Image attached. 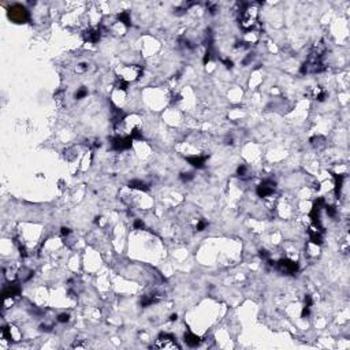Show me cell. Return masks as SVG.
Masks as SVG:
<instances>
[{
	"label": "cell",
	"instance_id": "obj_1",
	"mask_svg": "<svg viewBox=\"0 0 350 350\" xmlns=\"http://www.w3.org/2000/svg\"><path fill=\"white\" fill-rule=\"evenodd\" d=\"M8 18L15 23H26L30 18V14L22 4H13L8 7Z\"/></svg>",
	"mask_w": 350,
	"mask_h": 350
},
{
	"label": "cell",
	"instance_id": "obj_2",
	"mask_svg": "<svg viewBox=\"0 0 350 350\" xmlns=\"http://www.w3.org/2000/svg\"><path fill=\"white\" fill-rule=\"evenodd\" d=\"M155 347L163 350H181V345L176 342V338L171 334H160L156 339Z\"/></svg>",
	"mask_w": 350,
	"mask_h": 350
},
{
	"label": "cell",
	"instance_id": "obj_3",
	"mask_svg": "<svg viewBox=\"0 0 350 350\" xmlns=\"http://www.w3.org/2000/svg\"><path fill=\"white\" fill-rule=\"evenodd\" d=\"M275 267L280 271V272L286 274V275H295L298 272V262L293 261V260L288 259H280L278 262H275Z\"/></svg>",
	"mask_w": 350,
	"mask_h": 350
},
{
	"label": "cell",
	"instance_id": "obj_4",
	"mask_svg": "<svg viewBox=\"0 0 350 350\" xmlns=\"http://www.w3.org/2000/svg\"><path fill=\"white\" fill-rule=\"evenodd\" d=\"M131 144H133V138L130 136L127 137H120V136H115L111 138V148L113 151H126L131 148Z\"/></svg>",
	"mask_w": 350,
	"mask_h": 350
},
{
	"label": "cell",
	"instance_id": "obj_5",
	"mask_svg": "<svg viewBox=\"0 0 350 350\" xmlns=\"http://www.w3.org/2000/svg\"><path fill=\"white\" fill-rule=\"evenodd\" d=\"M275 188H276L275 181H272V179H265V181H262L261 183L257 186L256 193L259 197H268V196H271L274 191H275Z\"/></svg>",
	"mask_w": 350,
	"mask_h": 350
},
{
	"label": "cell",
	"instance_id": "obj_6",
	"mask_svg": "<svg viewBox=\"0 0 350 350\" xmlns=\"http://www.w3.org/2000/svg\"><path fill=\"white\" fill-rule=\"evenodd\" d=\"M19 294H21V285L18 282H11L3 288V295L6 300L14 298V297H16Z\"/></svg>",
	"mask_w": 350,
	"mask_h": 350
},
{
	"label": "cell",
	"instance_id": "obj_7",
	"mask_svg": "<svg viewBox=\"0 0 350 350\" xmlns=\"http://www.w3.org/2000/svg\"><path fill=\"white\" fill-rule=\"evenodd\" d=\"M207 159H208V156H188V157H186L189 164L193 165L194 168H198V170L204 168Z\"/></svg>",
	"mask_w": 350,
	"mask_h": 350
},
{
	"label": "cell",
	"instance_id": "obj_8",
	"mask_svg": "<svg viewBox=\"0 0 350 350\" xmlns=\"http://www.w3.org/2000/svg\"><path fill=\"white\" fill-rule=\"evenodd\" d=\"M183 340H185V343L188 345V346L190 347H197L201 345V342H202V339H201L200 337H197L196 334H193V332H190V331H188V332H185V335H183Z\"/></svg>",
	"mask_w": 350,
	"mask_h": 350
},
{
	"label": "cell",
	"instance_id": "obj_9",
	"mask_svg": "<svg viewBox=\"0 0 350 350\" xmlns=\"http://www.w3.org/2000/svg\"><path fill=\"white\" fill-rule=\"evenodd\" d=\"M101 37V32L100 29H89L84 33V40L88 42H92V44H96L99 42Z\"/></svg>",
	"mask_w": 350,
	"mask_h": 350
},
{
	"label": "cell",
	"instance_id": "obj_10",
	"mask_svg": "<svg viewBox=\"0 0 350 350\" xmlns=\"http://www.w3.org/2000/svg\"><path fill=\"white\" fill-rule=\"evenodd\" d=\"M160 301V295L156 294V293H153V294H148L145 295L142 300H141V306L142 308H146V306H151V305L156 304V302Z\"/></svg>",
	"mask_w": 350,
	"mask_h": 350
},
{
	"label": "cell",
	"instance_id": "obj_11",
	"mask_svg": "<svg viewBox=\"0 0 350 350\" xmlns=\"http://www.w3.org/2000/svg\"><path fill=\"white\" fill-rule=\"evenodd\" d=\"M127 186H129L130 189H136V190H141V191H148L149 190V185L145 183V182H142V181H139V179H133V181H130L129 183H127Z\"/></svg>",
	"mask_w": 350,
	"mask_h": 350
},
{
	"label": "cell",
	"instance_id": "obj_12",
	"mask_svg": "<svg viewBox=\"0 0 350 350\" xmlns=\"http://www.w3.org/2000/svg\"><path fill=\"white\" fill-rule=\"evenodd\" d=\"M335 178V196L339 198L340 196V190H342V186H343V181L346 178L345 174H332Z\"/></svg>",
	"mask_w": 350,
	"mask_h": 350
},
{
	"label": "cell",
	"instance_id": "obj_13",
	"mask_svg": "<svg viewBox=\"0 0 350 350\" xmlns=\"http://www.w3.org/2000/svg\"><path fill=\"white\" fill-rule=\"evenodd\" d=\"M118 19H119L120 22H123L126 26L131 25V21H130V14L127 13V11H123V13L118 14Z\"/></svg>",
	"mask_w": 350,
	"mask_h": 350
},
{
	"label": "cell",
	"instance_id": "obj_14",
	"mask_svg": "<svg viewBox=\"0 0 350 350\" xmlns=\"http://www.w3.org/2000/svg\"><path fill=\"white\" fill-rule=\"evenodd\" d=\"M115 88H116V89H120V90H127V88H129V81L119 78L118 82L115 84Z\"/></svg>",
	"mask_w": 350,
	"mask_h": 350
},
{
	"label": "cell",
	"instance_id": "obj_15",
	"mask_svg": "<svg viewBox=\"0 0 350 350\" xmlns=\"http://www.w3.org/2000/svg\"><path fill=\"white\" fill-rule=\"evenodd\" d=\"M88 96V89L86 88H79L77 92H75V99L77 100H81V99H84V97H86Z\"/></svg>",
	"mask_w": 350,
	"mask_h": 350
},
{
	"label": "cell",
	"instance_id": "obj_16",
	"mask_svg": "<svg viewBox=\"0 0 350 350\" xmlns=\"http://www.w3.org/2000/svg\"><path fill=\"white\" fill-rule=\"evenodd\" d=\"M179 178H181L182 182H189L194 178V174H193V172H182V174L179 175Z\"/></svg>",
	"mask_w": 350,
	"mask_h": 350
},
{
	"label": "cell",
	"instance_id": "obj_17",
	"mask_svg": "<svg viewBox=\"0 0 350 350\" xmlns=\"http://www.w3.org/2000/svg\"><path fill=\"white\" fill-rule=\"evenodd\" d=\"M326 211H327V215L330 217H335V215H337V208L334 207V205H326Z\"/></svg>",
	"mask_w": 350,
	"mask_h": 350
},
{
	"label": "cell",
	"instance_id": "obj_18",
	"mask_svg": "<svg viewBox=\"0 0 350 350\" xmlns=\"http://www.w3.org/2000/svg\"><path fill=\"white\" fill-rule=\"evenodd\" d=\"M246 171H248V167L245 164H241L240 167H238L237 170V175L238 176H241V178H243L245 175H246Z\"/></svg>",
	"mask_w": 350,
	"mask_h": 350
},
{
	"label": "cell",
	"instance_id": "obj_19",
	"mask_svg": "<svg viewBox=\"0 0 350 350\" xmlns=\"http://www.w3.org/2000/svg\"><path fill=\"white\" fill-rule=\"evenodd\" d=\"M130 137L133 139H142V134H141V131L138 129H133V131L130 133Z\"/></svg>",
	"mask_w": 350,
	"mask_h": 350
},
{
	"label": "cell",
	"instance_id": "obj_20",
	"mask_svg": "<svg viewBox=\"0 0 350 350\" xmlns=\"http://www.w3.org/2000/svg\"><path fill=\"white\" fill-rule=\"evenodd\" d=\"M70 320V314L68 313H60L58 316V321L59 323H67Z\"/></svg>",
	"mask_w": 350,
	"mask_h": 350
},
{
	"label": "cell",
	"instance_id": "obj_21",
	"mask_svg": "<svg viewBox=\"0 0 350 350\" xmlns=\"http://www.w3.org/2000/svg\"><path fill=\"white\" fill-rule=\"evenodd\" d=\"M207 226H208V222H207V220H200V222H198V224H197V227H196V228H197V231H202Z\"/></svg>",
	"mask_w": 350,
	"mask_h": 350
},
{
	"label": "cell",
	"instance_id": "obj_22",
	"mask_svg": "<svg viewBox=\"0 0 350 350\" xmlns=\"http://www.w3.org/2000/svg\"><path fill=\"white\" fill-rule=\"evenodd\" d=\"M134 228H136V230H142L144 228V222L139 220V219L134 220Z\"/></svg>",
	"mask_w": 350,
	"mask_h": 350
},
{
	"label": "cell",
	"instance_id": "obj_23",
	"mask_svg": "<svg viewBox=\"0 0 350 350\" xmlns=\"http://www.w3.org/2000/svg\"><path fill=\"white\" fill-rule=\"evenodd\" d=\"M326 96H327V93H326L324 90H320L317 94H316V100H319V101H324Z\"/></svg>",
	"mask_w": 350,
	"mask_h": 350
},
{
	"label": "cell",
	"instance_id": "obj_24",
	"mask_svg": "<svg viewBox=\"0 0 350 350\" xmlns=\"http://www.w3.org/2000/svg\"><path fill=\"white\" fill-rule=\"evenodd\" d=\"M60 234H62L63 237H67V235L71 234V230H70L68 227H62V228H60Z\"/></svg>",
	"mask_w": 350,
	"mask_h": 350
},
{
	"label": "cell",
	"instance_id": "obj_25",
	"mask_svg": "<svg viewBox=\"0 0 350 350\" xmlns=\"http://www.w3.org/2000/svg\"><path fill=\"white\" fill-rule=\"evenodd\" d=\"M309 314H311V308H309V306H304V309H302V312H301V316L302 317H308Z\"/></svg>",
	"mask_w": 350,
	"mask_h": 350
},
{
	"label": "cell",
	"instance_id": "obj_26",
	"mask_svg": "<svg viewBox=\"0 0 350 350\" xmlns=\"http://www.w3.org/2000/svg\"><path fill=\"white\" fill-rule=\"evenodd\" d=\"M260 257H261V259H264V260H267V261H268V260H269V253H268V252H267V250L261 249V250H260Z\"/></svg>",
	"mask_w": 350,
	"mask_h": 350
},
{
	"label": "cell",
	"instance_id": "obj_27",
	"mask_svg": "<svg viewBox=\"0 0 350 350\" xmlns=\"http://www.w3.org/2000/svg\"><path fill=\"white\" fill-rule=\"evenodd\" d=\"M312 304H313V301H312V297L309 294H306V295H305V306H309V308H311Z\"/></svg>",
	"mask_w": 350,
	"mask_h": 350
},
{
	"label": "cell",
	"instance_id": "obj_28",
	"mask_svg": "<svg viewBox=\"0 0 350 350\" xmlns=\"http://www.w3.org/2000/svg\"><path fill=\"white\" fill-rule=\"evenodd\" d=\"M222 62L224 63V66H226V68H233V66H234L233 60H230V59H223Z\"/></svg>",
	"mask_w": 350,
	"mask_h": 350
},
{
	"label": "cell",
	"instance_id": "obj_29",
	"mask_svg": "<svg viewBox=\"0 0 350 350\" xmlns=\"http://www.w3.org/2000/svg\"><path fill=\"white\" fill-rule=\"evenodd\" d=\"M40 330H41V331H45V332H51V331H52V326L41 324V326H40Z\"/></svg>",
	"mask_w": 350,
	"mask_h": 350
},
{
	"label": "cell",
	"instance_id": "obj_30",
	"mask_svg": "<svg viewBox=\"0 0 350 350\" xmlns=\"http://www.w3.org/2000/svg\"><path fill=\"white\" fill-rule=\"evenodd\" d=\"M209 6V13L212 14V15H215V13H216V6L215 4H208Z\"/></svg>",
	"mask_w": 350,
	"mask_h": 350
},
{
	"label": "cell",
	"instance_id": "obj_31",
	"mask_svg": "<svg viewBox=\"0 0 350 350\" xmlns=\"http://www.w3.org/2000/svg\"><path fill=\"white\" fill-rule=\"evenodd\" d=\"M71 347H74V349H75V347H77V349H84V347H86V345L77 343V342H75V343H73V345H71Z\"/></svg>",
	"mask_w": 350,
	"mask_h": 350
},
{
	"label": "cell",
	"instance_id": "obj_32",
	"mask_svg": "<svg viewBox=\"0 0 350 350\" xmlns=\"http://www.w3.org/2000/svg\"><path fill=\"white\" fill-rule=\"evenodd\" d=\"M19 252H21V256H23V257L27 256V252H26V249L23 246H19Z\"/></svg>",
	"mask_w": 350,
	"mask_h": 350
},
{
	"label": "cell",
	"instance_id": "obj_33",
	"mask_svg": "<svg viewBox=\"0 0 350 350\" xmlns=\"http://www.w3.org/2000/svg\"><path fill=\"white\" fill-rule=\"evenodd\" d=\"M176 319H178V316H176V314H171V317H170V320H171V321H175V320H176Z\"/></svg>",
	"mask_w": 350,
	"mask_h": 350
}]
</instances>
